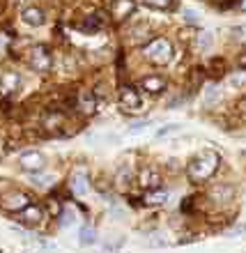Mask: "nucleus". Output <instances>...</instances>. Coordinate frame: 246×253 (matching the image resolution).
Returning <instances> with one entry per match:
<instances>
[{"mask_svg": "<svg viewBox=\"0 0 246 253\" xmlns=\"http://www.w3.org/2000/svg\"><path fill=\"white\" fill-rule=\"evenodd\" d=\"M111 16H113L115 21H124L129 19L133 14V9H136V0H111Z\"/></svg>", "mask_w": 246, "mask_h": 253, "instance_id": "7", "label": "nucleus"}, {"mask_svg": "<svg viewBox=\"0 0 246 253\" xmlns=\"http://www.w3.org/2000/svg\"><path fill=\"white\" fill-rule=\"evenodd\" d=\"M30 205V196L23 191H9L0 198V207L5 212H12V214H19L21 210H26Z\"/></svg>", "mask_w": 246, "mask_h": 253, "instance_id": "3", "label": "nucleus"}, {"mask_svg": "<svg viewBox=\"0 0 246 253\" xmlns=\"http://www.w3.org/2000/svg\"><path fill=\"white\" fill-rule=\"evenodd\" d=\"M62 120H65V118H62L60 113H51L46 118V122H44V126H46V129H58V126L62 125Z\"/></svg>", "mask_w": 246, "mask_h": 253, "instance_id": "19", "label": "nucleus"}, {"mask_svg": "<svg viewBox=\"0 0 246 253\" xmlns=\"http://www.w3.org/2000/svg\"><path fill=\"white\" fill-rule=\"evenodd\" d=\"M219 97H221V92L216 90V85H209L205 90V104H214V101L219 99Z\"/></svg>", "mask_w": 246, "mask_h": 253, "instance_id": "23", "label": "nucleus"}, {"mask_svg": "<svg viewBox=\"0 0 246 253\" xmlns=\"http://www.w3.org/2000/svg\"><path fill=\"white\" fill-rule=\"evenodd\" d=\"M240 9H246V0H244V2H242V5H240Z\"/></svg>", "mask_w": 246, "mask_h": 253, "instance_id": "29", "label": "nucleus"}, {"mask_svg": "<svg viewBox=\"0 0 246 253\" xmlns=\"http://www.w3.org/2000/svg\"><path fill=\"white\" fill-rule=\"evenodd\" d=\"M184 19L189 21V23H198V14L193 12V9H184Z\"/></svg>", "mask_w": 246, "mask_h": 253, "instance_id": "26", "label": "nucleus"}, {"mask_svg": "<svg viewBox=\"0 0 246 253\" xmlns=\"http://www.w3.org/2000/svg\"><path fill=\"white\" fill-rule=\"evenodd\" d=\"M21 19L26 21L28 26H44V21H46V16H44V9H40V7H28V9H23V14H21Z\"/></svg>", "mask_w": 246, "mask_h": 253, "instance_id": "12", "label": "nucleus"}, {"mask_svg": "<svg viewBox=\"0 0 246 253\" xmlns=\"http://www.w3.org/2000/svg\"><path fill=\"white\" fill-rule=\"evenodd\" d=\"M138 184L147 191H152V189H159L161 187V175L154 170V168H140L138 173Z\"/></svg>", "mask_w": 246, "mask_h": 253, "instance_id": "9", "label": "nucleus"}, {"mask_svg": "<svg viewBox=\"0 0 246 253\" xmlns=\"http://www.w3.org/2000/svg\"><path fill=\"white\" fill-rule=\"evenodd\" d=\"M221 164V157L214 150H203L189 161V166H186V175H189V180L191 182H207L216 173V168Z\"/></svg>", "mask_w": 246, "mask_h": 253, "instance_id": "1", "label": "nucleus"}, {"mask_svg": "<svg viewBox=\"0 0 246 253\" xmlns=\"http://www.w3.org/2000/svg\"><path fill=\"white\" fill-rule=\"evenodd\" d=\"M28 65L33 67L35 72H48L53 67V55L48 53L46 46H35L28 55Z\"/></svg>", "mask_w": 246, "mask_h": 253, "instance_id": "4", "label": "nucleus"}, {"mask_svg": "<svg viewBox=\"0 0 246 253\" xmlns=\"http://www.w3.org/2000/svg\"><path fill=\"white\" fill-rule=\"evenodd\" d=\"M5 51V40H0V53Z\"/></svg>", "mask_w": 246, "mask_h": 253, "instance_id": "28", "label": "nucleus"}, {"mask_svg": "<svg viewBox=\"0 0 246 253\" xmlns=\"http://www.w3.org/2000/svg\"><path fill=\"white\" fill-rule=\"evenodd\" d=\"M44 164H46V159H44V154L37 152V150H28V152L19 154V166L23 168V170H28V173H37V170H41Z\"/></svg>", "mask_w": 246, "mask_h": 253, "instance_id": "5", "label": "nucleus"}, {"mask_svg": "<svg viewBox=\"0 0 246 253\" xmlns=\"http://www.w3.org/2000/svg\"><path fill=\"white\" fill-rule=\"evenodd\" d=\"M94 106H97V99H94V94L92 92H81V97H79V108L83 111V113H92L94 111Z\"/></svg>", "mask_w": 246, "mask_h": 253, "instance_id": "15", "label": "nucleus"}, {"mask_svg": "<svg viewBox=\"0 0 246 253\" xmlns=\"http://www.w3.org/2000/svg\"><path fill=\"white\" fill-rule=\"evenodd\" d=\"M168 203V191L166 189H152V191L145 193V205H164Z\"/></svg>", "mask_w": 246, "mask_h": 253, "instance_id": "13", "label": "nucleus"}, {"mask_svg": "<svg viewBox=\"0 0 246 253\" xmlns=\"http://www.w3.org/2000/svg\"><path fill=\"white\" fill-rule=\"evenodd\" d=\"M69 189H72L74 196H85L87 193V173L85 170H76V173L72 175Z\"/></svg>", "mask_w": 246, "mask_h": 253, "instance_id": "11", "label": "nucleus"}, {"mask_svg": "<svg viewBox=\"0 0 246 253\" xmlns=\"http://www.w3.org/2000/svg\"><path fill=\"white\" fill-rule=\"evenodd\" d=\"M145 5L154 7V9H170L175 5V0H145Z\"/></svg>", "mask_w": 246, "mask_h": 253, "instance_id": "20", "label": "nucleus"}, {"mask_svg": "<svg viewBox=\"0 0 246 253\" xmlns=\"http://www.w3.org/2000/svg\"><path fill=\"white\" fill-rule=\"evenodd\" d=\"M41 221H44V210H41L40 205H33V203H30L26 210L19 212V223H23V226L35 228V226H40Z\"/></svg>", "mask_w": 246, "mask_h": 253, "instance_id": "6", "label": "nucleus"}, {"mask_svg": "<svg viewBox=\"0 0 246 253\" xmlns=\"http://www.w3.org/2000/svg\"><path fill=\"white\" fill-rule=\"evenodd\" d=\"M143 58L147 62H152L157 67H166L173 62L175 58V48H173V42L166 40V37H154L152 42H147L143 46Z\"/></svg>", "mask_w": 246, "mask_h": 253, "instance_id": "2", "label": "nucleus"}, {"mask_svg": "<svg viewBox=\"0 0 246 253\" xmlns=\"http://www.w3.org/2000/svg\"><path fill=\"white\" fill-rule=\"evenodd\" d=\"M30 182H33L35 187L44 189V187H48V184H51V177H48V175H37V173H35L33 177H30Z\"/></svg>", "mask_w": 246, "mask_h": 253, "instance_id": "22", "label": "nucleus"}, {"mask_svg": "<svg viewBox=\"0 0 246 253\" xmlns=\"http://www.w3.org/2000/svg\"><path fill=\"white\" fill-rule=\"evenodd\" d=\"M94 242H97V233H94V228L85 226L83 230H81V244L90 247V244H94Z\"/></svg>", "mask_w": 246, "mask_h": 253, "instance_id": "18", "label": "nucleus"}, {"mask_svg": "<svg viewBox=\"0 0 246 253\" xmlns=\"http://www.w3.org/2000/svg\"><path fill=\"white\" fill-rule=\"evenodd\" d=\"M72 210H65V212H62V219H60V226H69V223H72Z\"/></svg>", "mask_w": 246, "mask_h": 253, "instance_id": "27", "label": "nucleus"}, {"mask_svg": "<svg viewBox=\"0 0 246 253\" xmlns=\"http://www.w3.org/2000/svg\"><path fill=\"white\" fill-rule=\"evenodd\" d=\"M120 106L124 111H138L140 108V94L138 90H133L131 85H126L120 90Z\"/></svg>", "mask_w": 246, "mask_h": 253, "instance_id": "8", "label": "nucleus"}, {"mask_svg": "<svg viewBox=\"0 0 246 253\" xmlns=\"http://www.w3.org/2000/svg\"><path fill=\"white\" fill-rule=\"evenodd\" d=\"M209 44H212V35H209V33H203V35L198 37V46L209 48Z\"/></svg>", "mask_w": 246, "mask_h": 253, "instance_id": "24", "label": "nucleus"}, {"mask_svg": "<svg viewBox=\"0 0 246 253\" xmlns=\"http://www.w3.org/2000/svg\"><path fill=\"white\" fill-rule=\"evenodd\" d=\"M129 182H131V168L120 166L118 168V173H115V184H118L120 189H126L129 187Z\"/></svg>", "mask_w": 246, "mask_h": 253, "instance_id": "17", "label": "nucleus"}, {"mask_svg": "<svg viewBox=\"0 0 246 253\" xmlns=\"http://www.w3.org/2000/svg\"><path fill=\"white\" fill-rule=\"evenodd\" d=\"M140 90H145L150 94H159L166 90V79L164 76H145L140 81Z\"/></svg>", "mask_w": 246, "mask_h": 253, "instance_id": "10", "label": "nucleus"}, {"mask_svg": "<svg viewBox=\"0 0 246 253\" xmlns=\"http://www.w3.org/2000/svg\"><path fill=\"white\" fill-rule=\"evenodd\" d=\"M233 187H228V184H216V187L212 189V198L216 200V203H226V200H233Z\"/></svg>", "mask_w": 246, "mask_h": 253, "instance_id": "14", "label": "nucleus"}, {"mask_svg": "<svg viewBox=\"0 0 246 253\" xmlns=\"http://www.w3.org/2000/svg\"><path fill=\"white\" fill-rule=\"evenodd\" d=\"M246 83V74H235L230 76V85H244Z\"/></svg>", "mask_w": 246, "mask_h": 253, "instance_id": "25", "label": "nucleus"}, {"mask_svg": "<svg viewBox=\"0 0 246 253\" xmlns=\"http://www.w3.org/2000/svg\"><path fill=\"white\" fill-rule=\"evenodd\" d=\"M19 74H5L2 79H0V85H2V90L5 92H14V90H19Z\"/></svg>", "mask_w": 246, "mask_h": 253, "instance_id": "16", "label": "nucleus"}, {"mask_svg": "<svg viewBox=\"0 0 246 253\" xmlns=\"http://www.w3.org/2000/svg\"><path fill=\"white\" fill-rule=\"evenodd\" d=\"M182 131V125H166L164 129H159V138H166V136H173V133H180Z\"/></svg>", "mask_w": 246, "mask_h": 253, "instance_id": "21", "label": "nucleus"}]
</instances>
